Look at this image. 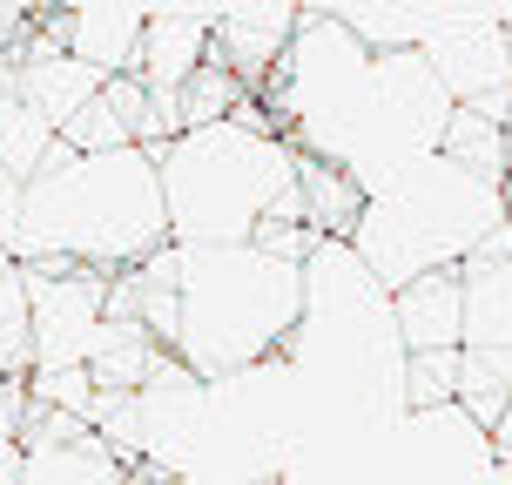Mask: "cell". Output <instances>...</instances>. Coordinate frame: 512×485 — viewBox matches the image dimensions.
I'll return each mask as SVG.
<instances>
[{"mask_svg": "<svg viewBox=\"0 0 512 485\" xmlns=\"http://www.w3.org/2000/svg\"><path fill=\"white\" fill-rule=\"evenodd\" d=\"M14 263H61V270H95L122 277L155 250H169V216H162V182L149 149H108V155H68L34 182H21V216L7 236Z\"/></svg>", "mask_w": 512, "mask_h": 485, "instance_id": "obj_1", "label": "cell"}, {"mask_svg": "<svg viewBox=\"0 0 512 485\" xmlns=\"http://www.w3.org/2000/svg\"><path fill=\"white\" fill-rule=\"evenodd\" d=\"M297 169H304V155L270 128L256 102H243L230 122L182 128L176 142L155 149L169 243L223 250V243H250L263 223H304Z\"/></svg>", "mask_w": 512, "mask_h": 485, "instance_id": "obj_2", "label": "cell"}, {"mask_svg": "<svg viewBox=\"0 0 512 485\" xmlns=\"http://www.w3.org/2000/svg\"><path fill=\"white\" fill-rule=\"evenodd\" d=\"M169 270V358L189 378H230L263 358H283V344L304 317V263L223 243V250H162Z\"/></svg>", "mask_w": 512, "mask_h": 485, "instance_id": "obj_3", "label": "cell"}, {"mask_svg": "<svg viewBox=\"0 0 512 485\" xmlns=\"http://www.w3.org/2000/svg\"><path fill=\"white\" fill-rule=\"evenodd\" d=\"M344 243L384 290H405L432 270H465L479 256H506L512 230H506L499 182L465 176L445 155H418V162H405V169H391L384 182L364 189L358 223Z\"/></svg>", "mask_w": 512, "mask_h": 485, "instance_id": "obj_4", "label": "cell"}, {"mask_svg": "<svg viewBox=\"0 0 512 485\" xmlns=\"http://www.w3.org/2000/svg\"><path fill=\"white\" fill-rule=\"evenodd\" d=\"M418 61L438 75L452 108H479V115H506L512 95V34L499 27V7L479 0H438L432 34L418 41Z\"/></svg>", "mask_w": 512, "mask_h": 485, "instance_id": "obj_5", "label": "cell"}, {"mask_svg": "<svg viewBox=\"0 0 512 485\" xmlns=\"http://www.w3.org/2000/svg\"><path fill=\"white\" fill-rule=\"evenodd\" d=\"M21 297H27V337H34V371H81L95 337L108 324V277L95 270H61V263H21Z\"/></svg>", "mask_w": 512, "mask_h": 485, "instance_id": "obj_6", "label": "cell"}, {"mask_svg": "<svg viewBox=\"0 0 512 485\" xmlns=\"http://www.w3.org/2000/svg\"><path fill=\"white\" fill-rule=\"evenodd\" d=\"M142 21H149V7H135V0H75V7H41V34H48L61 54H75L81 68H95L102 81L135 75Z\"/></svg>", "mask_w": 512, "mask_h": 485, "instance_id": "obj_7", "label": "cell"}, {"mask_svg": "<svg viewBox=\"0 0 512 485\" xmlns=\"http://www.w3.org/2000/svg\"><path fill=\"white\" fill-rule=\"evenodd\" d=\"M304 21V7L290 0H236V7H216V41H209V61L236 75L250 88V102L263 95V81L277 75V61L290 54V34Z\"/></svg>", "mask_w": 512, "mask_h": 485, "instance_id": "obj_8", "label": "cell"}, {"mask_svg": "<svg viewBox=\"0 0 512 485\" xmlns=\"http://www.w3.org/2000/svg\"><path fill=\"white\" fill-rule=\"evenodd\" d=\"M209 41H216V7H149L142 54H135V81L149 95H169L176 102L182 88L209 68Z\"/></svg>", "mask_w": 512, "mask_h": 485, "instance_id": "obj_9", "label": "cell"}, {"mask_svg": "<svg viewBox=\"0 0 512 485\" xmlns=\"http://www.w3.org/2000/svg\"><path fill=\"white\" fill-rule=\"evenodd\" d=\"M7 81H14V102L34 108V115H41L54 135H61V128L75 122L81 108L102 95V75H95V68H81L75 54H61L48 34H34V41H27V48L7 61Z\"/></svg>", "mask_w": 512, "mask_h": 485, "instance_id": "obj_10", "label": "cell"}, {"mask_svg": "<svg viewBox=\"0 0 512 485\" xmlns=\"http://www.w3.org/2000/svg\"><path fill=\"white\" fill-rule=\"evenodd\" d=\"M391 331L405 358L465 351V270H432V277L391 290Z\"/></svg>", "mask_w": 512, "mask_h": 485, "instance_id": "obj_11", "label": "cell"}, {"mask_svg": "<svg viewBox=\"0 0 512 485\" xmlns=\"http://www.w3.org/2000/svg\"><path fill=\"white\" fill-rule=\"evenodd\" d=\"M465 351L512 358V250L465 263Z\"/></svg>", "mask_w": 512, "mask_h": 485, "instance_id": "obj_12", "label": "cell"}, {"mask_svg": "<svg viewBox=\"0 0 512 485\" xmlns=\"http://www.w3.org/2000/svg\"><path fill=\"white\" fill-rule=\"evenodd\" d=\"M162 358H169V351H162L135 317H108L102 337H95V351H88V378H95L102 398H135V391L155 378Z\"/></svg>", "mask_w": 512, "mask_h": 485, "instance_id": "obj_13", "label": "cell"}, {"mask_svg": "<svg viewBox=\"0 0 512 485\" xmlns=\"http://www.w3.org/2000/svg\"><path fill=\"white\" fill-rule=\"evenodd\" d=\"M358 189H351V176H337V169H324V162H304L297 169V209H304V230L310 236H351V223H358Z\"/></svg>", "mask_w": 512, "mask_h": 485, "instance_id": "obj_14", "label": "cell"}, {"mask_svg": "<svg viewBox=\"0 0 512 485\" xmlns=\"http://www.w3.org/2000/svg\"><path fill=\"white\" fill-rule=\"evenodd\" d=\"M438 155L459 162L465 176H479V182H506V135H499V122L479 115V108H452V128H445Z\"/></svg>", "mask_w": 512, "mask_h": 485, "instance_id": "obj_15", "label": "cell"}, {"mask_svg": "<svg viewBox=\"0 0 512 485\" xmlns=\"http://www.w3.org/2000/svg\"><path fill=\"white\" fill-rule=\"evenodd\" d=\"M54 149H61V142H54V128L41 122L34 108H21V102L0 108V169L14 182H34L54 162Z\"/></svg>", "mask_w": 512, "mask_h": 485, "instance_id": "obj_16", "label": "cell"}, {"mask_svg": "<svg viewBox=\"0 0 512 485\" xmlns=\"http://www.w3.org/2000/svg\"><path fill=\"white\" fill-rule=\"evenodd\" d=\"M250 102V88H243V81L236 75H223V68H216V61H209L203 75L189 81V88H182L176 95V122L182 128H209V122H230L236 108Z\"/></svg>", "mask_w": 512, "mask_h": 485, "instance_id": "obj_17", "label": "cell"}, {"mask_svg": "<svg viewBox=\"0 0 512 485\" xmlns=\"http://www.w3.org/2000/svg\"><path fill=\"white\" fill-rule=\"evenodd\" d=\"M54 142H61L68 155H108V149H135V142H128V128H122V115H115V108H108L102 95H95V102L81 108V115H75L68 128H61Z\"/></svg>", "mask_w": 512, "mask_h": 485, "instance_id": "obj_18", "label": "cell"}, {"mask_svg": "<svg viewBox=\"0 0 512 485\" xmlns=\"http://www.w3.org/2000/svg\"><path fill=\"white\" fill-rule=\"evenodd\" d=\"M34 364V337H27V297L21 283L0 297V378H27Z\"/></svg>", "mask_w": 512, "mask_h": 485, "instance_id": "obj_19", "label": "cell"}, {"mask_svg": "<svg viewBox=\"0 0 512 485\" xmlns=\"http://www.w3.org/2000/svg\"><path fill=\"white\" fill-rule=\"evenodd\" d=\"M41 34V7H27V0H0V61H14Z\"/></svg>", "mask_w": 512, "mask_h": 485, "instance_id": "obj_20", "label": "cell"}, {"mask_svg": "<svg viewBox=\"0 0 512 485\" xmlns=\"http://www.w3.org/2000/svg\"><path fill=\"white\" fill-rule=\"evenodd\" d=\"M14 216H21V182H14L7 169H0V243L14 236Z\"/></svg>", "mask_w": 512, "mask_h": 485, "instance_id": "obj_21", "label": "cell"}, {"mask_svg": "<svg viewBox=\"0 0 512 485\" xmlns=\"http://www.w3.org/2000/svg\"><path fill=\"white\" fill-rule=\"evenodd\" d=\"M0 485H21V438H0Z\"/></svg>", "mask_w": 512, "mask_h": 485, "instance_id": "obj_22", "label": "cell"}, {"mask_svg": "<svg viewBox=\"0 0 512 485\" xmlns=\"http://www.w3.org/2000/svg\"><path fill=\"white\" fill-rule=\"evenodd\" d=\"M492 452H499V459H512V405L499 411V425H492Z\"/></svg>", "mask_w": 512, "mask_h": 485, "instance_id": "obj_23", "label": "cell"}, {"mask_svg": "<svg viewBox=\"0 0 512 485\" xmlns=\"http://www.w3.org/2000/svg\"><path fill=\"white\" fill-rule=\"evenodd\" d=\"M14 283H21V263H14V250H7V243H0V297H7V290H14Z\"/></svg>", "mask_w": 512, "mask_h": 485, "instance_id": "obj_24", "label": "cell"}, {"mask_svg": "<svg viewBox=\"0 0 512 485\" xmlns=\"http://www.w3.org/2000/svg\"><path fill=\"white\" fill-rule=\"evenodd\" d=\"M499 135H506V169H512V95H506V115H499Z\"/></svg>", "mask_w": 512, "mask_h": 485, "instance_id": "obj_25", "label": "cell"}, {"mask_svg": "<svg viewBox=\"0 0 512 485\" xmlns=\"http://www.w3.org/2000/svg\"><path fill=\"white\" fill-rule=\"evenodd\" d=\"M14 102V81H7V61H0V108Z\"/></svg>", "mask_w": 512, "mask_h": 485, "instance_id": "obj_26", "label": "cell"}, {"mask_svg": "<svg viewBox=\"0 0 512 485\" xmlns=\"http://www.w3.org/2000/svg\"><path fill=\"white\" fill-rule=\"evenodd\" d=\"M0 384H7V378H0Z\"/></svg>", "mask_w": 512, "mask_h": 485, "instance_id": "obj_27", "label": "cell"}]
</instances>
